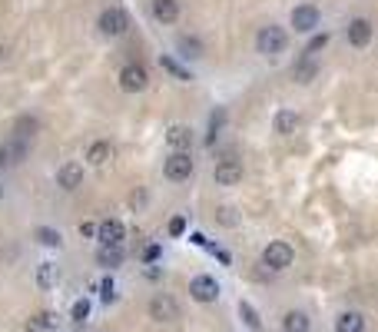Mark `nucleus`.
Returning a JSON list of instances; mask_svg holds the SVG:
<instances>
[{
	"label": "nucleus",
	"instance_id": "obj_1",
	"mask_svg": "<svg viewBox=\"0 0 378 332\" xmlns=\"http://www.w3.org/2000/svg\"><path fill=\"white\" fill-rule=\"evenodd\" d=\"M286 47H289V34L279 24H265L255 34V50L262 53V57H279V53H286Z\"/></svg>",
	"mask_w": 378,
	"mask_h": 332
},
{
	"label": "nucleus",
	"instance_id": "obj_2",
	"mask_svg": "<svg viewBox=\"0 0 378 332\" xmlns=\"http://www.w3.org/2000/svg\"><path fill=\"white\" fill-rule=\"evenodd\" d=\"M97 30L103 37H123L130 30V13L123 7H106V11L97 17Z\"/></svg>",
	"mask_w": 378,
	"mask_h": 332
},
{
	"label": "nucleus",
	"instance_id": "obj_3",
	"mask_svg": "<svg viewBox=\"0 0 378 332\" xmlns=\"http://www.w3.org/2000/svg\"><path fill=\"white\" fill-rule=\"evenodd\" d=\"M192 166L196 163H192L189 150H173L163 163V177L169 179V183H186V179L192 177Z\"/></svg>",
	"mask_w": 378,
	"mask_h": 332
},
{
	"label": "nucleus",
	"instance_id": "obj_4",
	"mask_svg": "<svg viewBox=\"0 0 378 332\" xmlns=\"http://www.w3.org/2000/svg\"><path fill=\"white\" fill-rule=\"evenodd\" d=\"M292 259H295V249H292L286 240H272V243L265 246V253H262V263L272 269V272H282V269H289Z\"/></svg>",
	"mask_w": 378,
	"mask_h": 332
},
{
	"label": "nucleus",
	"instance_id": "obj_5",
	"mask_svg": "<svg viewBox=\"0 0 378 332\" xmlns=\"http://www.w3.org/2000/svg\"><path fill=\"white\" fill-rule=\"evenodd\" d=\"M116 83H120L123 93H143V90L150 87V74H146V67L143 64H126L123 70H120Z\"/></svg>",
	"mask_w": 378,
	"mask_h": 332
},
{
	"label": "nucleus",
	"instance_id": "obj_6",
	"mask_svg": "<svg viewBox=\"0 0 378 332\" xmlns=\"http://www.w3.org/2000/svg\"><path fill=\"white\" fill-rule=\"evenodd\" d=\"M318 20H322V11L315 4H299L292 11V30L295 34H312L315 27H318Z\"/></svg>",
	"mask_w": 378,
	"mask_h": 332
},
{
	"label": "nucleus",
	"instance_id": "obj_7",
	"mask_svg": "<svg viewBox=\"0 0 378 332\" xmlns=\"http://www.w3.org/2000/svg\"><path fill=\"white\" fill-rule=\"evenodd\" d=\"M150 319H156V322H173V319H179V303L173 299V296L156 293V296L150 299Z\"/></svg>",
	"mask_w": 378,
	"mask_h": 332
},
{
	"label": "nucleus",
	"instance_id": "obj_8",
	"mask_svg": "<svg viewBox=\"0 0 378 332\" xmlns=\"http://www.w3.org/2000/svg\"><path fill=\"white\" fill-rule=\"evenodd\" d=\"M213 179L216 186H239L242 179V163L236 160V156H226V160H219L213 170Z\"/></svg>",
	"mask_w": 378,
	"mask_h": 332
},
{
	"label": "nucleus",
	"instance_id": "obj_9",
	"mask_svg": "<svg viewBox=\"0 0 378 332\" xmlns=\"http://www.w3.org/2000/svg\"><path fill=\"white\" fill-rule=\"evenodd\" d=\"M189 296L196 299V303H216L219 299V282L213 279V276H192L189 279Z\"/></svg>",
	"mask_w": 378,
	"mask_h": 332
},
{
	"label": "nucleus",
	"instance_id": "obj_10",
	"mask_svg": "<svg viewBox=\"0 0 378 332\" xmlns=\"http://www.w3.org/2000/svg\"><path fill=\"white\" fill-rule=\"evenodd\" d=\"M372 34H375V30H372V20H368V17H355V20H349V27H345V37H349V43L358 47V50L372 43Z\"/></svg>",
	"mask_w": 378,
	"mask_h": 332
},
{
	"label": "nucleus",
	"instance_id": "obj_11",
	"mask_svg": "<svg viewBox=\"0 0 378 332\" xmlns=\"http://www.w3.org/2000/svg\"><path fill=\"white\" fill-rule=\"evenodd\" d=\"M126 240V226L120 223V219H103L100 223V230H97V243L100 246H123Z\"/></svg>",
	"mask_w": 378,
	"mask_h": 332
},
{
	"label": "nucleus",
	"instance_id": "obj_12",
	"mask_svg": "<svg viewBox=\"0 0 378 332\" xmlns=\"http://www.w3.org/2000/svg\"><path fill=\"white\" fill-rule=\"evenodd\" d=\"M57 186L60 190H66V193H74V190H80L83 186V166L80 163H63L60 170H57Z\"/></svg>",
	"mask_w": 378,
	"mask_h": 332
},
{
	"label": "nucleus",
	"instance_id": "obj_13",
	"mask_svg": "<svg viewBox=\"0 0 378 332\" xmlns=\"http://www.w3.org/2000/svg\"><path fill=\"white\" fill-rule=\"evenodd\" d=\"M153 17L156 24L173 27L179 20V0H153Z\"/></svg>",
	"mask_w": 378,
	"mask_h": 332
},
{
	"label": "nucleus",
	"instance_id": "obj_14",
	"mask_svg": "<svg viewBox=\"0 0 378 332\" xmlns=\"http://www.w3.org/2000/svg\"><path fill=\"white\" fill-rule=\"evenodd\" d=\"M272 130H276L279 137L299 133V113H295V110H279V113L272 116Z\"/></svg>",
	"mask_w": 378,
	"mask_h": 332
},
{
	"label": "nucleus",
	"instance_id": "obj_15",
	"mask_svg": "<svg viewBox=\"0 0 378 332\" xmlns=\"http://www.w3.org/2000/svg\"><path fill=\"white\" fill-rule=\"evenodd\" d=\"M123 259H126L123 246H100V249H97V263H100L106 272H110V269H120Z\"/></svg>",
	"mask_w": 378,
	"mask_h": 332
},
{
	"label": "nucleus",
	"instance_id": "obj_16",
	"mask_svg": "<svg viewBox=\"0 0 378 332\" xmlns=\"http://www.w3.org/2000/svg\"><path fill=\"white\" fill-rule=\"evenodd\" d=\"M176 50H179V57H186V60H200L202 53H206V47H202L200 37L183 34V37H176Z\"/></svg>",
	"mask_w": 378,
	"mask_h": 332
},
{
	"label": "nucleus",
	"instance_id": "obj_17",
	"mask_svg": "<svg viewBox=\"0 0 378 332\" xmlns=\"http://www.w3.org/2000/svg\"><path fill=\"white\" fill-rule=\"evenodd\" d=\"M57 276H60V269H57V263H53V259H43V263H37L34 279H37L40 289H53V286H57Z\"/></svg>",
	"mask_w": 378,
	"mask_h": 332
},
{
	"label": "nucleus",
	"instance_id": "obj_18",
	"mask_svg": "<svg viewBox=\"0 0 378 332\" xmlns=\"http://www.w3.org/2000/svg\"><path fill=\"white\" fill-rule=\"evenodd\" d=\"M4 153H7V163H24L27 153H30V140H20V137H10L4 143Z\"/></svg>",
	"mask_w": 378,
	"mask_h": 332
},
{
	"label": "nucleus",
	"instance_id": "obj_19",
	"mask_svg": "<svg viewBox=\"0 0 378 332\" xmlns=\"http://www.w3.org/2000/svg\"><path fill=\"white\" fill-rule=\"evenodd\" d=\"M166 143H169L173 150H189V146H192V130L176 123V127L166 130Z\"/></svg>",
	"mask_w": 378,
	"mask_h": 332
},
{
	"label": "nucleus",
	"instance_id": "obj_20",
	"mask_svg": "<svg viewBox=\"0 0 378 332\" xmlns=\"http://www.w3.org/2000/svg\"><path fill=\"white\" fill-rule=\"evenodd\" d=\"M113 156V146H110V140H93L87 146V163L90 166H103L106 160Z\"/></svg>",
	"mask_w": 378,
	"mask_h": 332
},
{
	"label": "nucleus",
	"instance_id": "obj_21",
	"mask_svg": "<svg viewBox=\"0 0 378 332\" xmlns=\"http://www.w3.org/2000/svg\"><path fill=\"white\" fill-rule=\"evenodd\" d=\"M37 130H40L37 116L24 113V116H17V120H13V133H10V137H20V140H34V133H37Z\"/></svg>",
	"mask_w": 378,
	"mask_h": 332
},
{
	"label": "nucleus",
	"instance_id": "obj_22",
	"mask_svg": "<svg viewBox=\"0 0 378 332\" xmlns=\"http://www.w3.org/2000/svg\"><path fill=\"white\" fill-rule=\"evenodd\" d=\"M335 332H365V316L362 312H342L335 319Z\"/></svg>",
	"mask_w": 378,
	"mask_h": 332
},
{
	"label": "nucleus",
	"instance_id": "obj_23",
	"mask_svg": "<svg viewBox=\"0 0 378 332\" xmlns=\"http://www.w3.org/2000/svg\"><path fill=\"white\" fill-rule=\"evenodd\" d=\"M57 329V312H37L27 319V332H53Z\"/></svg>",
	"mask_w": 378,
	"mask_h": 332
},
{
	"label": "nucleus",
	"instance_id": "obj_24",
	"mask_svg": "<svg viewBox=\"0 0 378 332\" xmlns=\"http://www.w3.org/2000/svg\"><path fill=\"white\" fill-rule=\"evenodd\" d=\"M315 74H318V67H315V60L309 57V53H305L302 60L295 64V74H292V77H295V83H312Z\"/></svg>",
	"mask_w": 378,
	"mask_h": 332
},
{
	"label": "nucleus",
	"instance_id": "obj_25",
	"mask_svg": "<svg viewBox=\"0 0 378 332\" xmlns=\"http://www.w3.org/2000/svg\"><path fill=\"white\" fill-rule=\"evenodd\" d=\"M223 127H226V110H223V106H216L213 116H209V130H206V146H213Z\"/></svg>",
	"mask_w": 378,
	"mask_h": 332
},
{
	"label": "nucleus",
	"instance_id": "obj_26",
	"mask_svg": "<svg viewBox=\"0 0 378 332\" xmlns=\"http://www.w3.org/2000/svg\"><path fill=\"white\" fill-rule=\"evenodd\" d=\"M160 67H163L166 74H173L176 80H183V83H189V80H192V74H189V70L179 64V60H173L169 53H163V57H160Z\"/></svg>",
	"mask_w": 378,
	"mask_h": 332
},
{
	"label": "nucleus",
	"instance_id": "obj_27",
	"mask_svg": "<svg viewBox=\"0 0 378 332\" xmlns=\"http://www.w3.org/2000/svg\"><path fill=\"white\" fill-rule=\"evenodd\" d=\"M34 240H37L40 246H47V249H57V246L63 243V236L53 230V226H37V230H34Z\"/></svg>",
	"mask_w": 378,
	"mask_h": 332
},
{
	"label": "nucleus",
	"instance_id": "obj_28",
	"mask_svg": "<svg viewBox=\"0 0 378 332\" xmlns=\"http://www.w3.org/2000/svg\"><path fill=\"white\" fill-rule=\"evenodd\" d=\"M282 332H309V316L305 312H286V319H282Z\"/></svg>",
	"mask_w": 378,
	"mask_h": 332
},
{
	"label": "nucleus",
	"instance_id": "obj_29",
	"mask_svg": "<svg viewBox=\"0 0 378 332\" xmlns=\"http://www.w3.org/2000/svg\"><path fill=\"white\" fill-rule=\"evenodd\" d=\"M239 316H242V322H246L252 332H262V319H259V312H255L249 303H239Z\"/></svg>",
	"mask_w": 378,
	"mask_h": 332
},
{
	"label": "nucleus",
	"instance_id": "obj_30",
	"mask_svg": "<svg viewBox=\"0 0 378 332\" xmlns=\"http://www.w3.org/2000/svg\"><path fill=\"white\" fill-rule=\"evenodd\" d=\"M216 223H219V226H236V223H239L236 206H219V209H216Z\"/></svg>",
	"mask_w": 378,
	"mask_h": 332
},
{
	"label": "nucleus",
	"instance_id": "obj_31",
	"mask_svg": "<svg viewBox=\"0 0 378 332\" xmlns=\"http://www.w3.org/2000/svg\"><path fill=\"white\" fill-rule=\"evenodd\" d=\"M70 319H74L76 326H83V322L90 319V299H76L74 309H70Z\"/></svg>",
	"mask_w": 378,
	"mask_h": 332
},
{
	"label": "nucleus",
	"instance_id": "obj_32",
	"mask_svg": "<svg viewBox=\"0 0 378 332\" xmlns=\"http://www.w3.org/2000/svg\"><path fill=\"white\" fill-rule=\"evenodd\" d=\"M100 296H103V303H106V306H110V303H116V282L110 279V276L100 282Z\"/></svg>",
	"mask_w": 378,
	"mask_h": 332
},
{
	"label": "nucleus",
	"instance_id": "obj_33",
	"mask_svg": "<svg viewBox=\"0 0 378 332\" xmlns=\"http://www.w3.org/2000/svg\"><path fill=\"white\" fill-rule=\"evenodd\" d=\"M326 43H328V34H315L309 43H305V53L312 57V53H318V50H326Z\"/></svg>",
	"mask_w": 378,
	"mask_h": 332
},
{
	"label": "nucleus",
	"instance_id": "obj_34",
	"mask_svg": "<svg viewBox=\"0 0 378 332\" xmlns=\"http://www.w3.org/2000/svg\"><path fill=\"white\" fill-rule=\"evenodd\" d=\"M146 200H150V196H146V190H143V186H136V190L130 193V206H133V209H143V206H146Z\"/></svg>",
	"mask_w": 378,
	"mask_h": 332
},
{
	"label": "nucleus",
	"instance_id": "obj_35",
	"mask_svg": "<svg viewBox=\"0 0 378 332\" xmlns=\"http://www.w3.org/2000/svg\"><path fill=\"white\" fill-rule=\"evenodd\" d=\"M97 230H100V223H93V219H83L80 223V236L83 240H97Z\"/></svg>",
	"mask_w": 378,
	"mask_h": 332
},
{
	"label": "nucleus",
	"instance_id": "obj_36",
	"mask_svg": "<svg viewBox=\"0 0 378 332\" xmlns=\"http://www.w3.org/2000/svg\"><path fill=\"white\" fill-rule=\"evenodd\" d=\"M160 256H163V249H160L156 243H150L146 249H143V263H146V266H153V263H156Z\"/></svg>",
	"mask_w": 378,
	"mask_h": 332
},
{
	"label": "nucleus",
	"instance_id": "obj_37",
	"mask_svg": "<svg viewBox=\"0 0 378 332\" xmlns=\"http://www.w3.org/2000/svg\"><path fill=\"white\" fill-rule=\"evenodd\" d=\"M183 233H186V219L173 216V219H169V236H183Z\"/></svg>",
	"mask_w": 378,
	"mask_h": 332
},
{
	"label": "nucleus",
	"instance_id": "obj_38",
	"mask_svg": "<svg viewBox=\"0 0 378 332\" xmlns=\"http://www.w3.org/2000/svg\"><path fill=\"white\" fill-rule=\"evenodd\" d=\"M189 243H192V246H202V249H213V243H209V240H206L202 233H192V236H189Z\"/></svg>",
	"mask_w": 378,
	"mask_h": 332
},
{
	"label": "nucleus",
	"instance_id": "obj_39",
	"mask_svg": "<svg viewBox=\"0 0 378 332\" xmlns=\"http://www.w3.org/2000/svg\"><path fill=\"white\" fill-rule=\"evenodd\" d=\"M7 64H10V47L0 43V67H7Z\"/></svg>",
	"mask_w": 378,
	"mask_h": 332
},
{
	"label": "nucleus",
	"instance_id": "obj_40",
	"mask_svg": "<svg viewBox=\"0 0 378 332\" xmlns=\"http://www.w3.org/2000/svg\"><path fill=\"white\" fill-rule=\"evenodd\" d=\"M0 166H10V163H7V153H4V146H0Z\"/></svg>",
	"mask_w": 378,
	"mask_h": 332
},
{
	"label": "nucleus",
	"instance_id": "obj_41",
	"mask_svg": "<svg viewBox=\"0 0 378 332\" xmlns=\"http://www.w3.org/2000/svg\"><path fill=\"white\" fill-rule=\"evenodd\" d=\"M0 200H4V186H0Z\"/></svg>",
	"mask_w": 378,
	"mask_h": 332
}]
</instances>
